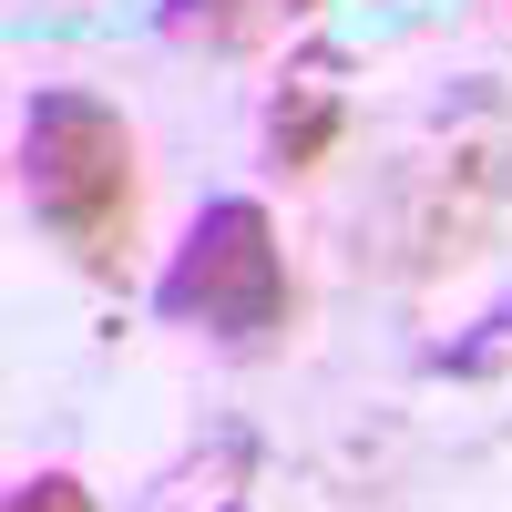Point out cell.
Instances as JSON below:
<instances>
[{"label": "cell", "mask_w": 512, "mask_h": 512, "mask_svg": "<svg viewBox=\"0 0 512 512\" xmlns=\"http://www.w3.org/2000/svg\"><path fill=\"white\" fill-rule=\"evenodd\" d=\"M349 134V52L338 41H308L287 62V82L267 93V164L277 175H318Z\"/></svg>", "instance_id": "obj_3"}, {"label": "cell", "mask_w": 512, "mask_h": 512, "mask_svg": "<svg viewBox=\"0 0 512 512\" xmlns=\"http://www.w3.org/2000/svg\"><path fill=\"white\" fill-rule=\"evenodd\" d=\"M492 338H512V297H502V308L482 318V338H461V349H441L431 369H482V359H492Z\"/></svg>", "instance_id": "obj_6"}, {"label": "cell", "mask_w": 512, "mask_h": 512, "mask_svg": "<svg viewBox=\"0 0 512 512\" xmlns=\"http://www.w3.org/2000/svg\"><path fill=\"white\" fill-rule=\"evenodd\" d=\"M287 11H318V0H287Z\"/></svg>", "instance_id": "obj_7"}, {"label": "cell", "mask_w": 512, "mask_h": 512, "mask_svg": "<svg viewBox=\"0 0 512 512\" xmlns=\"http://www.w3.org/2000/svg\"><path fill=\"white\" fill-rule=\"evenodd\" d=\"M287 0H164L154 31L175 41V52H256V41L277 31Z\"/></svg>", "instance_id": "obj_4"}, {"label": "cell", "mask_w": 512, "mask_h": 512, "mask_svg": "<svg viewBox=\"0 0 512 512\" xmlns=\"http://www.w3.org/2000/svg\"><path fill=\"white\" fill-rule=\"evenodd\" d=\"M0 512H103V502H93V492H82L72 472H31V482H21L11 502H0Z\"/></svg>", "instance_id": "obj_5"}, {"label": "cell", "mask_w": 512, "mask_h": 512, "mask_svg": "<svg viewBox=\"0 0 512 512\" xmlns=\"http://www.w3.org/2000/svg\"><path fill=\"white\" fill-rule=\"evenodd\" d=\"M154 318L216 338V349H267V338L297 318V287H287L267 205L256 195H216L205 205L185 226V246L164 256V277H154Z\"/></svg>", "instance_id": "obj_2"}, {"label": "cell", "mask_w": 512, "mask_h": 512, "mask_svg": "<svg viewBox=\"0 0 512 512\" xmlns=\"http://www.w3.org/2000/svg\"><path fill=\"white\" fill-rule=\"evenodd\" d=\"M21 205L82 277H123L144 226V164H134V123L103 93H52L21 103Z\"/></svg>", "instance_id": "obj_1"}]
</instances>
